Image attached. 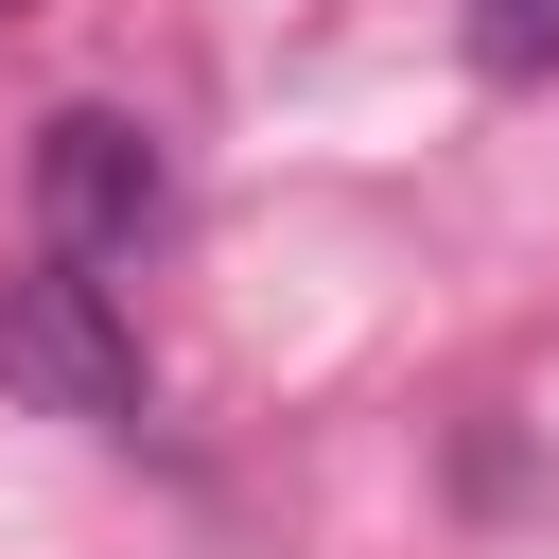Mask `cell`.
Masks as SVG:
<instances>
[{
	"label": "cell",
	"instance_id": "6da1fadb",
	"mask_svg": "<svg viewBox=\"0 0 559 559\" xmlns=\"http://www.w3.org/2000/svg\"><path fill=\"white\" fill-rule=\"evenodd\" d=\"M0 384L35 402V419H87V437H140L157 419V367H140V314L87 280V262H17L0 280Z\"/></svg>",
	"mask_w": 559,
	"mask_h": 559
},
{
	"label": "cell",
	"instance_id": "7a4b0ae2",
	"mask_svg": "<svg viewBox=\"0 0 559 559\" xmlns=\"http://www.w3.org/2000/svg\"><path fill=\"white\" fill-rule=\"evenodd\" d=\"M157 227H175L157 122H140V105H52V122H35V245L105 280V262H140Z\"/></svg>",
	"mask_w": 559,
	"mask_h": 559
},
{
	"label": "cell",
	"instance_id": "3957f363",
	"mask_svg": "<svg viewBox=\"0 0 559 559\" xmlns=\"http://www.w3.org/2000/svg\"><path fill=\"white\" fill-rule=\"evenodd\" d=\"M454 17H472V70L489 87H542L559 70V0H454Z\"/></svg>",
	"mask_w": 559,
	"mask_h": 559
}]
</instances>
